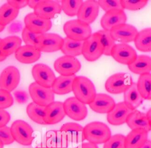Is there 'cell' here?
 <instances>
[{
	"label": "cell",
	"instance_id": "34",
	"mask_svg": "<svg viewBox=\"0 0 151 148\" xmlns=\"http://www.w3.org/2000/svg\"><path fill=\"white\" fill-rule=\"evenodd\" d=\"M19 9H17L7 2L0 7V24L4 27L12 22L18 16Z\"/></svg>",
	"mask_w": 151,
	"mask_h": 148
},
{
	"label": "cell",
	"instance_id": "15",
	"mask_svg": "<svg viewBox=\"0 0 151 148\" xmlns=\"http://www.w3.org/2000/svg\"><path fill=\"white\" fill-rule=\"evenodd\" d=\"M110 32L114 41L127 44L134 41L138 31L133 25L124 23L113 27Z\"/></svg>",
	"mask_w": 151,
	"mask_h": 148
},
{
	"label": "cell",
	"instance_id": "3",
	"mask_svg": "<svg viewBox=\"0 0 151 148\" xmlns=\"http://www.w3.org/2000/svg\"><path fill=\"white\" fill-rule=\"evenodd\" d=\"M63 30L66 37L78 41H84L92 34L90 25L77 19L65 22Z\"/></svg>",
	"mask_w": 151,
	"mask_h": 148
},
{
	"label": "cell",
	"instance_id": "43",
	"mask_svg": "<svg viewBox=\"0 0 151 148\" xmlns=\"http://www.w3.org/2000/svg\"><path fill=\"white\" fill-rule=\"evenodd\" d=\"M0 140L3 144H10L14 142L10 127L5 126L0 127Z\"/></svg>",
	"mask_w": 151,
	"mask_h": 148
},
{
	"label": "cell",
	"instance_id": "39",
	"mask_svg": "<svg viewBox=\"0 0 151 148\" xmlns=\"http://www.w3.org/2000/svg\"><path fill=\"white\" fill-rule=\"evenodd\" d=\"M123 9L139 11L143 8L148 3L147 0H125L121 1Z\"/></svg>",
	"mask_w": 151,
	"mask_h": 148
},
{
	"label": "cell",
	"instance_id": "54",
	"mask_svg": "<svg viewBox=\"0 0 151 148\" xmlns=\"http://www.w3.org/2000/svg\"><path fill=\"white\" fill-rule=\"evenodd\" d=\"M35 148H48V147H47L45 146H38L35 147Z\"/></svg>",
	"mask_w": 151,
	"mask_h": 148
},
{
	"label": "cell",
	"instance_id": "51",
	"mask_svg": "<svg viewBox=\"0 0 151 148\" xmlns=\"http://www.w3.org/2000/svg\"><path fill=\"white\" fill-rule=\"evenodd\" d=\"M140 148H151V142H150V140H147V141Z\"/></svg>",
	"mask_w": 151,
	"mask_h": 148
},
{
	"label": "cell",
	"instance_id": "40",
	"mask_svg": "<svg viewBox=\"0 0 151 148\" xmlns=\"http://www.w3.org/2000/svg\"><path fill=\"white\" fill-rule=\"evenodd\" d=\"M97 2L99 5V7H101L105 12H107V11L114 10V9L124 10L122 5L121 1L101 0V1H98Z\"/></svg>",
	"mask_w": 151,
	"mask_h": 148
},
{
	"label": "cell",
	"instance_id": "16",
	"mask_svg": "<svg viewBox=\"0 0 151 148\" xmlns=\"http://www.w3.org/2000/svg\"><path fill=\"white\" fill-rule=\"evenodd\" d=\"M61 11L59 1H40L34 9V13L40 18L51 20L60 14Z\"/></svg>",
	"mask_w": 151,
	"mask_h": 148
},
{
	"label": "cell",
	"instance_id": "53",
	"mask_svg": "<svg viewBox=\"0 0 151 148\" xmlns=\"http://www.w3.org/2000/svg\"><path fill=\"white\" fill-rule=\"evenodd\" d=\"M5 27H4V26H2V25H1L0 24V32H2V31L5 29Z\"/></svg>",
	"mask_w": 151,
	"mask_h": 148
},
{
	"label": "cell",
	"instance_id": "22",
	"mask_svg": "<svg viewBox=\"0 0 151 148\" xmlns=\"http://www.w3.org/2000/svg\"><path fill=\"white\" fill-rule=\"evenodd\" d=\"M44 146L48 148H68V141L65 133L61 130H51L44 136Z\"/></svg>",
	"mask_w": 151,
	"mask_h": 148
},
{
	"label": "cell",
	"instance_id": "12",
	"mask_svg": "<svg viewBox=\"0 0 151 148\" xmlns=\"http://www.w3.org/2000/svg\"><path fill=\"white\" fill-rule=\"evenodd\" d=\"M110 56L117 63L128 65L135 60L137 55L136 50L130 45L119 43L112 48Z\"/></svg>",
	"mask_w": 151,
	"mask_h": 148
},
{
	"label": "cell",
	"instance_id": "23",
	"mask_svg": "<svg viewBox=\"0 0 151 148\" xmlns=\"http://www.w3.org/2000/svg\"><path fill=\"white\" fill-rule=\"evenodd\" d=\"M41 52L35 47L31 45L21 46L15 52V58L23 64H32L41 57Z\"/></svg>",
	"mask_w": 151,
	"mask_h": 148
},
{
	"label": "cell",
	"instance_id": "4",
	"mask_svg": "<svg viewBox=\"0 0 151 148\" xmlns=\"http://www.w3.org/2000/svg\"><path fill=\"white\" fill-rule=\"evenodd\" d=\"M14 141L24 146H29L34 140V130L26 121L17 120L10 127Z\"/></svg>",
	"mask_w": 151,
	"mask_h": 148
},
{
	"label": "cell",
	"instance_id": "49",
	"mask_svg": "<svg viewBox=\"0 0 151 148\" xmlns=\"http://www.w3.org/2000/svg\"><path fill=\"white\" fill-rule=\"evenodd\" d=\"M39 2L40 1H28L27 5H28V6L34 9Z\"/></svg>",
	"mask_w": 151,
	"mask_h": 148
},
{
	"label": "cell",
	"instance_id": "42",
	"mask_svg": "<svg viewBox=\"0 0 151 148\" xmlns=\"http://www.w3.org/2000/svg\"><path fill=\"white\" fill-rule=\"evenodd\" d=\"M40 34L32 32L24 27L22 31V38L25 45L34 46L36 44L37 38Z\"/></svg>",
	"mask_w": 151,
	"mask_h": 148
},
{
	"label": "cell",
	"instance_id": "46",
	"mask_svg": "<svg viewBox=\"0 0 151 148\" xmlns=\"http://www.w3.org/2000/svg\"><path fill=\"white\" fill-rule=\"evenodd\" d=\"M11 116L9 113L3 109H0V127L6 126L9 121Z\"/></svg>",
	"mask_w": 151,
	"mask_h": 148
},
{
	"label": "cell",
	"instance_id": "47",
	"mask_svg": "<svg viewBox=\"0 0 151 148\" xmlns=\"http://www.w3.org/2000/svg\"><path fill=\"white\" fill-rule=\"evenodd\" d=\"M6 2L12 7L19 10L27 6L28 4V1H8Z\"/></svg>",
	"mask_w": 151,
	"mask_h": 148
},
{
	"label": "cell",
	"instance_id": "25",
	"mask_svg": "<svg viewBox=\"0 0 151 148\" xmlns=\"http://www.w3.org/2000/svg\"><path fill=\"white\" fill-rule=\"evenodd\" d=\"M148 140V131L143 129L132 130L125 136V148H140Z\"/></svg>",
	"mask_w": 151,
	"mask_h": 148
},
{
	"label": "cell",
	"instance_id": "14",
	"mask_svg": "<svg viewBox=\"0 0 151 148\" xmlns=\"http://www.w3.org/2000/svg\"><path fill=\"white\" fill-rule=\"evenodd\" d=\"M25 27L30 31L42 34L47 32L52 27V22L39 17L34 12L26 15L24 18Z\"/></svg>",
	"mask_w": 151,
	"mask_h": 148
},
{
	"label": "cell",
	"instance_id": "41",
	"mask_svg": "<svg viewBox=\"0 0 151 148\" xmlns=\"http://www.w3.org/2000/svg\"><path fill=\"white\" fill-rule=\"evenodd\" d=\"M14 103V98L11 93L6 90L0 88V109H5Z\"/></svg>",
	"mask_w": 151,
	"mask_h": 148
},
{
	"label": "cell",
	"instance_id": "50",
	"mask_svg": "<svg viewBox=\"0 0 151 148\" xmlns=\"http://www.w3.org/2000/svg\"><path fill=\"white\" fill-rule=\"evenodd\" d=\"M146 117L148 120V121L151 123V109L149 108L148 110V111L146 112V113L145 114Z\"/></svg>",
	"mask_w": 151,
	"mask_h": 148
},
{
	"label": "cell",
	"instance_id": "28",
	"mask_svg": "<svg viewBox=\"0 0 151 148\" xmlns=\"http://www.w3.org/2000/svg\"><path fill=\"white\" fill-rule=\"evenodd\" d=\"M123 94V102L132 110H136L143 101V99L137 90L136 83L133 82Z\"/></svg>",
	"mask_w": 151,
	"mask_h": 148
},
{
	"label": "cell",
	"instance_id": "7",
	"mask_svg": "<svg viewBox=\"0 0 151 148\" xmlns=\"http://www.w3.org/2000/svg\"><path fill=\"white\" fill-rule=\"evenodd\" d=\"M81 54L89 62L96 61L103 54V48L96 32L83 41Z\"/></svg>",
	"mask_w": 151,
	"mask_h": 148
},
{
	"label": "cell",
	"instance_id": "18",
	"mask_svg": "<svg viewBox=\"0 0 151 148\" xmlns=\"http://www.w3.org/2000/svg\"><path fill=\"white\" fill-rule=\"evenodd\" d=\"M133 111L123 101L119 102L107 113V120L109 124L113 126L123 124L126 123L128 116Z\"/></svg>",
	"mask_w": 151,
	"mask_h": 148
},
{
	"label": "cell",
	"instance_id": "33",
	"mask_svg": "<svg viewBox=\"0 0 151 148\" xmlns=\"http://www.w3.org/2000/svg\"><path fill=\"white\" fill-rule=\"evenodd\" d=\"M137 90L143 100H151V74L140 75L136 83Z\"/></svg>",
	"mask_w": 151,
	"mask_h": 148
},
{
	"label": "cell",
	"instance_id": "45",
	"mask_svg": "<svg viewBox=\"0 0 151 148\" xmlns=\"http://www.w3.org/2000/svg\"><path fill=\"white\" fill-rule=\"evenodd\" d=\"M23 29L22 23L19 21H15L12 22L8 27V32L10 34H15L20 32Z\"/></svg>",
	"mask_w": 151,
	"mask_h": 148
},
{
	"label": "cell",
	"instance_id": "37",
	"mask_svg": "<svg viewBox=\"0 0 151 148\" xmlns=\"http://www.w3.org/2000/svg\"><path fill=\"white\" fill-rule=\"evenodd\" d=\"M83 1H61L60 5L61 10L68 16H77L78 10Z\"/></svg>",
	"mask_w": 151,
	"mask_h": 148
},
{
	"label": "cell",
	"instance_id": "26",
	"mask_svg": "<svg viewBox=\"0 0 151 148\" xmlns=\"http://www.w3.org/2000/svg\"><path fill=\"white\" fill-rule=\"evenodd\" d=\"M126 123L131 130L143 129L148 132L151 130V123L148 121L145 114L136 110L130 114Z\"/></svg>",
	"mask_w": 151,
	"mask_h": 148
},
{
	"label": "cell",
	"instance_id": "52",
	"mask_svg": "<svg viewBox=\"0 0 151 148\" xmlns=\"http://www.w3.org/2000/svg\"><path fill=\"white\" fill-rule=\"evenodd\" d=\"M1 41V38H0V42ZM7 58V57H6L4 54L3 52H2L1 51V49L0 48V62L1 61H3L4 60H5L6 58Z\"/></svg>",
	"mask_w": 151,
	"mask_h": 148
},
{
	"label": "cell",
	"instance_id": "19",
	"mask_svg": "<svg viewBox=\"0 0 151 148\" xmlns=\"http://www.w3.org/2000/svg\"><path fill=\"white\" fill-rule=\"evenodd\" d=\"M65 116V114L63 102L54 101L45 107L44 115L45 124L58 123L63 120Z\"/></svg>",
	"mask_w": 151,
	"mask_h": 148
},
{
	"label": "cell",
	"instance_id": "29",
	"mask_svg": "<svg viewBox=\"0 0 151 148\" xmlns=\"http://www.w3.org/2000/svg\"><path fill=\"white\" fill-rule=\"evenodd\" d=\"M128 68L132 73L142 75L150 73L151 71V58L146 55H137L135 60L128 65Z\"/></svg>",
	"mask_w": 151,
	"mask_h": 148
},
{
	"label": "cell",
	"instance_id": "20",
	"mask_svg": "<svg viewBox=\"0 0 151 148\" xmlns=\"http://www.w3.org/2000/svg\"><path fill=\"white\" fill-rule=\"evenodd\" d=\"M126 20L124 10L114 9L106 12L101 18L100 24L103 29L110 31L113 27L126 23Z\"/></svg>",
	"mask_w": 151,
	"mask_h": 148
},
{
	"label": "cell",
	"instance_id": "2",
	"mask_svg": "<svg viewBox=\"0 0 151 148\" xmlns=\"http://www.w3.org/2000/svg\"><path fill=\"white\" fill-rule=\"evenodd\" d=\"M84 139L88 142L99 144L106 142L111 136V132L107 124L100 121H93L83 127Z\"/></svg>",
	"mask_w": 151,
	"mask_h": 148
},
{
	"label": "cell",
	"instance_id": "35",
	"mask_svg": "<svg viewBox=\"0 0 151 148\" xmlns=\"http://www.w3.org/2000/svg\"><path fill=\"white\" fill-rule=\"evenodd\" d=\"M44 108L45 107L31 102L27 106L26 110L28 117L34 122L39 124H45L44 121Z\"/></svg>",
	"mask_w": 151,
	"mask_h": 148
},
{
	"label": "cell",
	"instance_id": "5",
	"mask_svg": "<svg viewBox=\"0 0 151 148\" xmlns=\"http://www.w3.org/2000/svg\"><path fill=\"white\" fill-rule=\"evenodd\" d=\"M133 83L131 75L126 73H117L110 76L105 83V88L111 94L124 93Z\"/></svg>",
	"mask_w": 151,
	"mask_h": 148
},
{
	"label": "cell",
	"instance_id": "13",
	"mask_svg": "<svg viewBox=\"0 0 151 148\" xmlns=\"http://www.w3.org/2000/svg\"><path fill=\"white\" fill-rule=\"evenodd\" d=\"M20 73L15 66H8L0 74V88L9 93L14 90L19 83Z\"/></svg>",
	"mask_w": 151,
	"mask_h": 148
},
{
	"label": "cell",
	"instance_id": "31",
	"mask_svg": "<svg viewBox=\"0 0 151 148\" xmlns=\"http://www.w3.org/2000/svg\"><path fill=\"white\" fill-rule=\"evenodd\" d=\"M22 40L18 36L11 35L1 39L0 48L3 54L8 57L16 52L21 46Z\"/></svg>",
	"mask_w": 151,
	"mask_h": 148
},
{
	"label": "cell",
	"instance_id": "44",
	"mask_svg": "<svg viewBox=\"0 0 151 148\" xmlns=\"http://www.w3.org/2000/svg\"><path fill=\"white\" fill-rule=\"evenodd\" d=\"M14 96L16 101L19 104H25L29 100V97L27 93L24 90H16L14 93Z\"/></svg>",
	"mask_w": 151,
	"mask_h": 148
},
{
	"label": "cell",
	"instance_id": "48",
	"mask_svg": "<svg viewBox=\"0 0 151 148\" xmlns=\"http://www.w3.org/2000/svg\"><path fill=\"white\" fill-rule=\"evenodd\" d=\"M76 148H99L97 145L91 143L90 142H85L82 143L80 145H78Z\"/></svg>",
	"mask_w": 151,
	"mask_h": 148
},
{
	"label": "cell",
	"instance_id": "30",
	"mask_svg": "<svg viewBox=\"0 0 151 148\" xmlns=\"http://www.w3.org/2000/svg\"><path fill=\"white\" fill-rule=\"evenodd\" d=\"M134 42L138 50L142 52H150L151 28H146L138 32Z\"/></svg>",
	"mask_w": 151,
	"mask_h": 148
},
{
	"label": "cell",
	"instance_id": "24",
	"mask_svg": "<svg viewBox=\"0 0 151 148\" xmlns=\"http://www.w3.org/2000/svg\"><path fill=\"white\" fill-rule=\"evenodd\" d=\"M60 130L63 131L68 141V143H78L83 142L84 139L83 127L76 123H66L61 126Z\"/></svg>",
	"mask_w": 151,
	"mask_h": 148
},
{
	"label": "cell",
	"instance_id": "10",
	"mask_svg": "<svg viewBox=\"0 0 151 148\" xmlns=\"http://www.w3.org/2000/svg\"><path fill=\"white\" fill-rule=\"evenodd\" d=\"M63 107L65 115L76 121L84 120L88 114L86 104L74 97L67 98L63 102Z\"/></svg>",
	"mask_w": 151,
	"mask_h": 148
},
{
	"label": "cell",
	"instance_id": "11",
	"mask_svg": "<svg viewBox=\"0 0 151 148\" xmlns=\"http://www.w3.org/2000/svg\"><path fill=\"white\" fill-rule=\"evenodd\" d=\"M32 75L35 82L45 87L51 88L56 78L52 69L47 65L38 63L32 68Z\"/></svg>",
	"mask_w": 151,
	"mask_h": 148
},
{
	"label": "cell",
	"instance_id": "17",
	"mask_svg": "<svg viewBox=\"0 0 151 148\" xmlns=\"http://www.w3.org/2000/svg\"><path fill=\"white\" fill-rule=\"evenodd\" d=\"M99 8L97 1L90 0L83 1L77 15V19L90 25L98 17Z\"/></svg>",
	"mask_w": 151,
	"mask_h": 148
},
{
	"label": "cell",
	"instance_id": "1",
	"mask_svg": "<svg viewBox=\"0 0 151 148\" xmlns=\"http://www.w3.org/2000/svg\"><path fill=\"white\" fill-rule=\"evenodd\" d=\"M72 91L74 97L84 104L91 103L97 94L93 83L88 78L83 75L76 76Z\"/></svg>",
	"mask_w": 151,
	"mask_h": 148
},
{
	"label": "cell",
	"instance_id": "27",
	"mask_svg": "<svg viewBox=\"0 0 151 148\" xmlns=\"http://www.w3.org/2000/svg\"><path fill=\"white\" fill-rule=\"evenodd\" d=\"M76 76V75H60L56 77L51 87L54 94L64 95L71 92L73 81Z\"/></svg>",
	"mask_w": 151,
	"mask_h": 148
},
{
	"label": "cell",
	"instance_id": "8",
	"mask_svg": "<svg viewBox=\"0 0 151 148\" xmlns=\"http://www.w3.org/2000/svg\"><path fill=\"white\" fill-rule=\"evenodd\" d=\"M28 90L32 102L39 106L46 107L54 101V93L51 88L45 87L33 82L29 85Z\"/></svg>",
	"mask_w": 151,
	"mask_h": 148
},
{
	"label": "cell",
	"instance_id": "55",
	"mask_svg": "<svg viewBox=\"0 0 151 148\" xmlns=\"http://www.w3.org/2000/svg\"><path fill=\"white\" fill-rule=\"evenodd\" d=\"M0 148H4V144L1 140H0Z\"/></svg>",
	"mask_w": 151,
	"mask_h": 148
},
{
	"label": "cell",
	"instance_id": "38",
	"mask_svg": "<svg viewBox=\"0 0 151 148\" xmlns=\"http://www.w3.org/2000/svg\"><path fill=\"white\" fill-rule=\"evenodd\" d=\"M125 136L122 134H116L104 143L103 148H125Z\"/></svg>",
	"mask_w": 151,
	"mask_h": 148
},
{
	"label": "cell",
	"instance_id": "9",
	"mask_svg": "<svg viewBox=\"0 0 151 148\" xmlns=\"http://www.w3.org/2000/svg\"><path fill=\"white\" fill-rule=\"evenodd\" d=\"M55 71L61 75H74L81 69L79 60L74 57L64 55L58 58L54 63Z\"/></svg>",
	"mask_w": 151,
	"mask_h": 148
},
{
	"label": "cell",
	"instance_id": "32",
	"mask_svg": "<svg viewBox=\"0 0 151 148\" xmlns=\"http://www.w3.org/2000/svg\"><path fill=\"white\" fill-rule=\"evenodd\" d=\"M83 44V41H75L65 37L63 39V44L60 50L65 55L76 57L82 54Z\"/></svg>",
	"mask_w": 151,
	"mask_h": 148
},
{
	"label": "cell",
	"instance_id": "36",
	"mask_svg": "<svg viewBox=\"0 0 151 148\" xmlns=\"http://www.w3.org/2000/svg\"><path fill=\"white\" fill-rule=\"evenodd\" d=\"M99 35L100 42L103 48V54L110 56L112 48L116 44L115 41L113 39L110 31L101 29L96 32Z\"/></svg>",
	"mask_w": 151,
	"mask_h": 148
},
{
	"label": "cell",
	"instance_id": "21",
	"mask_svg": "<svg viewBox=\"0 0 151 148\" xmlns=\"http://www.w3.org/2000/svg\"><path fill=\"white\" fill-rule=\"evenodd\" d=\"M115 104L114 99L109 95L98 93L88 106L93 111L97 113L107 114L113 108Z\"/></svg>",
	"mask_w": 151,
	"mask_h": 148
},
{
	"label": "cell",
	"instance_id": "6",
	"mask_svg": "<svg viewBox=\"0 0 151 148\" xmlns=\"http://www.w3.org/2000/svg\"><path fill=\"white\" fill-rule=\"evenodd\" d=\"M63 39L57 34L46 32L38 36L35 47L41 52H55L61 50Z\"/></svg>",
	"mask_w": 151,
	"mask_h": 148
}]
</instances>
